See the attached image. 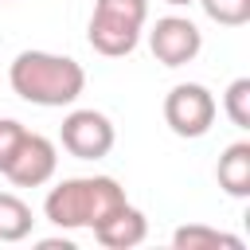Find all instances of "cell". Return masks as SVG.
Segmentation results:
<instances>
[{"instance_id": "obj_1", "label": "cell", "mask_w": 250, "mask_h": 250, "mask_svg": "<svg viewBox=\"0 0 250 250\" xmlns=\"http://www.w3.org/2000/svg\"><path fill=\"white\" fill-rule=\"evenodd\" d=\"M12 90L43 109H62L74 105L86 90V70L70 55H51V51H20L8 66Z\"/></svg>"}, {"instance_id": "obj_2", "label": "cell", "mask_w": 250, "mask_h": 250, "mask_svg": "<svg viewBox=\"0 0 250 250\" xmlns=\"http://www.w3.org/2000/svg\"><path fill=\"white\" fill-rule=\"evenodd\" d=\"M125 203H129L125 188L113 176H70L47 191L43 215L62 230H82V227L94 230L102 219H109Z\"/></svg>"}, {"instance_id": "obj_3", "label": "cell", "mask_w": 250, "mask_h": 250, "mask_svg": "<svg viewBox=\"0 0 250 250\" xmlns=\"http://www.w3.org/2000/svg\"><path fill=\"white\" fill-rule=\"evenodd\" d=\"M148 20V0H94L86 39L105 59H125L137 51Z\"/></svg>"}, {"instance_id": "obj_4", "label": "cell", "mask_w": 250, "mask_h": 250, "mask_svg": "<svg viewBox=\"0 0 250 250\" xmlns=\"http://www.w3.org/2000/svg\"><path fill=\"white\" fill-rule=\"evenodd\" d=\"M215 113H219L215 94L199 82H180L164 94V121L176 137H188V141L207 137L215 125Z\"/></svg>"}, {"instance_id": "obj_5", "label": "cell", "mask_w": 250, "mask_h": 250, "mask_svg": "<svg viewBox=\"0 0 250 250\" xmlns=\"http://www.w3.org/2000/svg\"><path fill=\"white\" fill-rule=\"evenodd\" d=\"M59 141H62V148L74 160H102V156H109L117 133H113V121L105 113H98V109H70L62 117Z\"/></svg>"}, {"instance_id": "obj_6", "label": "cell", "mask_w": 250, "mask_h": 250, "mask_svg": "<svg viewBox=\"0 0 250 250\" xmlns=\"http://www.w3.org/2000/svg\"><path fill=\"white\" fill-rule=\"evenodd\" d=\"M148 47L156 55V62L164 66H184L203 51V31L188 20V16H164L152 23L148 31Z\"/></svg>"}, {"instance_id": "obj_7", "label": "cell", "mask_w": 250, "mask_h": 250, "mask_svg": "<svg viewBox=\"0 0 250 250\" xmlns=\"http://www.w3.org/2000/svg\"><path fill=\"white\" fill-rule=\"evenodd\" d=\"M55 168H59V148H55V141H47L43 133H23V141H20L16 156L8 160L4 176H8V184H16V188H43V184L55 176Z\"/></svg>"}, {"instance_id": "obj_8", "label": "cell", "mask_w": 250, "mask_h": 250, "mask_svg": "<svg viewBox=\"0 0 250 250\" xmlns=\"http://www.w3.org/2000/svg\"><path fill=\"white\" fill-rule=\"evenodd\" d=\"M145 234H148V219H145V211H137L133 203L117 207L109 219H102V223L94 227V238H98L105 250H133V246L145 242Z\"/></svg>"}, {"instance_id": "obj_9", "label": "cell", "mask_w": 250, "mask_h": 250, "mask_svg": "<svg viewBox=\"0 0 250 250\" xmlns=\"http://www.w3.org/2000/svg\"><path fill=\"white\" fill-rule=\"evenodd\" d=\"M215 176H219V188H223L227 195L246 199V195H250V141H234V145H227L223 156H219Z\"/></svg>"}, {"instance_id": "obj_10", "label": "cell", "mask_w": 250, "mask_h": 250, "mask_svg": "<svg viewBox=\"0 0 250 250\" xmlns=\"http://www.w3.org/2000/svg\"><path fill=\"white\" fill-rule=\"evenodd\" d=\"M172 246L176 250H242V238L238 234H227V230H215V227H203V223H188V227H176L172 230Z\"/></svg>"}, {"instance_id": "obj_11", "label": "cell", "mask_w": 250, "mask_h": 250, "mask_svg": "<svg viewBox=\"0 0 250 250\" xmlns=\"http://www.w3.org/2000/svg\"><path fill=\"white\" fill-rule=\"evenodd\" d=\"M35 227V215L31 207L12 195V191H0V242H23Z\"/></svg>"}, {"instance_id": "obj_12", "label": "cell", "mask_w": 250, "mask_h": 250, "mask_svg": "<svg viewBox=\"0 0 250 250\" xmlns=\"http://www.w3.org/2000/svg\"><path fill=\"white\" fill-rule=\"evenodd\" d=\"M223 113L230 117V125L250 129V78H234L223 94Z\"/></svg>"}, {"instance_id": "obj_13", "label": "cell", "mask_w": 250, "mask_h": 250, "mask_svg": "<svg viewBox=\"0 0 250 250\" xmlns=\"http://www.w3.org/2000/svg\"><path fill=\"white\" fill-rule=\"evenodd\" d=\"M195 4H203L207 20H215V23H223V27H242V23H250V0H195Z\"/></svg>"}, {"instance_id": "obj_14", "label": "cell", "mask_w": 250, "mask_h": 250, "mask_svg": "<svg viewBox=\"0 0 250 250\" xmlns=\"http://www.w3.org/2000/svg\"><path fill=\"white\" fill-rule=\"evenodd\" d=\"M23 133H27V129H23L20 121H12V117H0V176H4L8 160L16 156V148H20Z\"/></svg>"}, {"instance_id": "obj_15", "label": "cell", "mask_w": 250, "mask_h": 250, "mask_svg": "<svg viewBox=\"0 0 250 250\" xmlns=\"http://www.w3.org/2000/svg\"><path fill=\"white\" fill-rule=\"evenodd\" d=\"M164 4H172V8H188V4H195V0H164Z\"/></svg>"}]
</instances>
